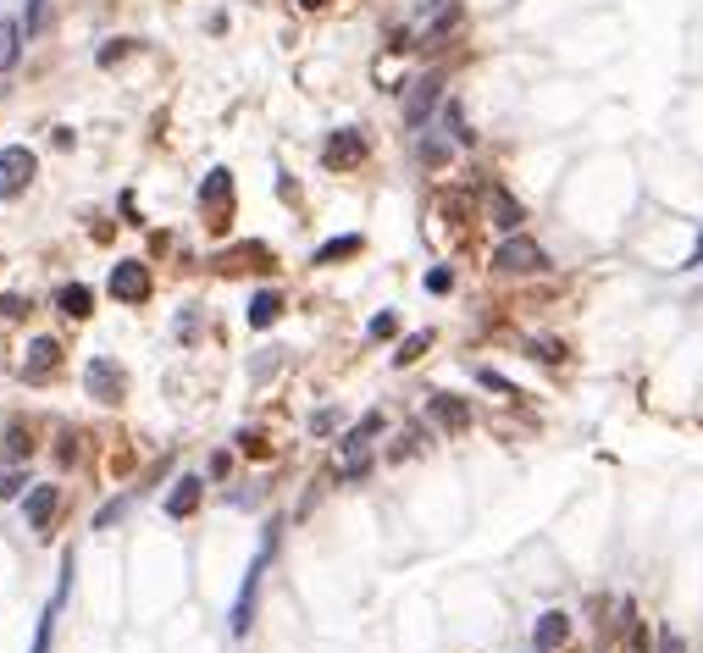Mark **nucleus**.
I'll list each match as a JSON object with an SVG mask.
<instances>
[{
	"label": "nucleus",
	"instance_id": "nucleus-17",
	"mask_svg": "<svg viewBox=\"0 0 703 653\" xmlns=\"http://www.w3.org/2000/svg\"><path fill=\"white\" fill-rule=\"evenodd\" d=\"M244 316H250V327H272V321L283 316V294H272V288H261V294L250 299V310H244Z\"/></svg>",
	"mask_w": 703,
	"mask_h": 653
},
{
	"label": "nucleus",
	"instance_id": "nucleus-20",
	"mask_svg": "<svg viewBox=\"0 0 703 653\" xmlns=\"http://www.w3.org/2000/svg\"><path fill=\"white\" fill-rule=\"evenodd\" d=\"M28 454H34V438H28V427H12V432H6V460L23 465Z\"/></svg>",
	"mask_w": 703,
	"mask_h": 653
},
{
	"label": "nucleus",
	"instance_id": "nucleus-36",
	"mask_svg": "<svg viewBox=\"0 0 703 653\" xmlns=\"http://www.w3.org/2000/svg\"><path fill=\"white\" fill-rule=\"evenodd\" d=\"M438 6H449V0H421V12H438Z\"/></svg>",
	"mask_w": 703,
	"mask_h": 653
},
{
	"label": "nucleus",
	"instance_id": "nucleus-29",
	"mask_svg": "<svg viewBox=\"0 0 703 653\" xmlns=\"http://www.w3.org/2000/svg\"><path fill=\"white\" fill-rule=\"evenodd\" d=\"M427 288H432V294H449V288H454V272H443V266H438V272H427Z\"/></svg>",
	"mask_w": 703,
	"mask_h": 653
},
{
	"label": "nucleus",
	"instance_id": "nucleus-13",
	"mask_svg": "<svg viewBox=\"0 0 703 653\" xmlns=\"http://www.w3.org/2000/svg\"><path fill=\"white\" fill-rule=\"evenodd\" d=\"M377 432H382V416H377V410H371V416L360 421V427H349V432H344V443H338V454H344V460H366V443L377 438Z\"/></svg>",
	"mask_w": 703,
	"mask_h": 653
},
{
	"label": "nucleus",
	"instance_id": "nucleus-16",
	"mask_svg": "<svg viewBox=\"0 0 703 653\" xmlns=\"http://www.w3.org/2000/svg\"><path fill=\"white\" fill-rule=\"evenodd\" d=\"M89 305H95V294H89L84 283H67V288L56 294V310H61V316H72V321H84Z\"/></svg>",
	"mask_w": 703,
	"mask_h": 653
},
{
	"label": "nucleus",
	"instance_id": "nucleus-9",
	"mask_svg": "<svg viewBox=\"0 0 703 653\" xmlns=\"http://www.w3.org/2000/svg\"><path fill=\"white\" fill-rule=\"evenodd\" d=\"M488 222L499 227V233H521V222H526L521 200H515L510 189H499V183H493V189H488Z\"/></svg>",
	"mask_w": 703,
	"mask_h": 653
},
{
	"label": "nucleus",
	"instance_id": "nucleus-4",
	"mask_svg": "<svg viewBox=\"0 0 703 653\" xmlns=\"http://www.w3.org/2000/svg\"><path fill=\"white\" fill-rule=\"evenodd\" d=\"M266 554H272V543L255 554V565H250V576H244V587H239V604H233V637H250V626H255V593H261V570H266Z\"/></svg>",
	"mask_w": 703,
	"mask_h": 653
},
{
	"label": "nucleus",
	"instance_id": "nucleus-18",
	"mask_svg": "<svg viewBox=\"0 0 703 653\" xmlns=\"http://www.w3.org/2000/svg\"><path fill=\"white\" fill-rule=\"evenodd\" d=\"M360 255V233H344V238H327L322 250H316V266H333V261H349Z\"/></svg>",
	"mask_w": 703,
	"mask_h": 653
},
{
	"label": "nucleus",
	"instance_id": "nucleus-30",
	"mask_svg": "<svg viewBox=\"0 0 703 653\" xmlns=\"http://www.w3.org/2000/svg\"><path fill=\"white\" fill-rule=\"evenodd\" d=\"M39 17H45V0H28V6H23V28H28V34L39 28Z\"/></svg>",
	"mask_w": 703,
	"mask_h": 653
},
{
	"label": "nucleus",
	"instance_id": "nucleus-10",
	"mask_svg": "<svg viewBox=\"0 0 703 653\" xmlns=\"http://www.w3.org/2000/svg\"><path fill=\"white\" fill-rule=\"evenodd\" d=\"M427 416L438 421L443 432H465V427H471V404L454 399V393H432V399H427Z\"/></svg>",
	"mask_w": 703,
	"mask_h": 653
},
{
	"label": "nucleus",
	"instance_id": "nucleus-33",
	"mask_svg": "<svg viewBox=\"0 0 703 653\" xmlns=\"http://www.w3.org/2000/svg\"><path fill=\"white\" fill-rule=\"evenodd\" d=\"M338 427V410H322V416L310 421V432H333Z\"/></svg>",
	"mask_w": 703,
	"mask_h": 653
},
{
	"label": "nucleus",
	"instance_id": "nucleus-1",
	"mask_svg": "<svg viewBox=\"0 0 703 653\" xmlns=\"http://www.w3.org/2000/svg\"><path fill=\"white\" fill-rule=\"evenodd\" d=\"M543 266H549V250L526 233H510L493 250V272H504V277H526V272H543Z\"/></svg>",
	"mask_w": 703,
	"mask_h": 653
},
{
	"label": "nucleus",
	"instance_id": "nucleus-26",
	"mask_svg": "<svg viewBox=\"0 0 703 653\" xmlns=\"http://www.w3.org/2000/svg\"><path fill=\"white\" fill-rule=\"evenodd\" d=\"M23 493V471H0V499H17Z\"/></svg>",
	"mask_w": 703,
	"mask_h": 653
},
{
	"label": "nucleus",
	"instance_id": "nucleus-6",
	"mask_svg": "<svg viewBox=\"0 0 703 653\" xmlns=\"http://www.w3.org/2000/svg\"><path fill=\"white\" fill-rule=\"evenodd\" d=\"M366 161V139H360V128H338L333 139L322 144V167L327 172H349Z\"/></svg>",
	"mask_w": 703,
	"mask_h": 653
},
{
	"label": "nucleus",
	"instance_id": "nucleus-38",
	"mask_svg": "<svg viewBox=\"0 0 703 653\" xmlns=\"http://www.w3.org/2000/svg\"><path fill=\"white\" fill-rule=\"evenodd\" d=\"M6 34H12V23H0V56H6Z\"/></svg>",
	"mask_w": 703,
	"mask_h": 653
},
{
	"label": "nucleus",
	"instance_id": "nucleus-39",
	"mask_svg": "<svg viewBox=\"0 0 703 653\" xmlns=\"http://www.w3.org/2000/svg\"><path fill=\"white\" fill-rule=\"evenodd\" d=\"M537 653H543V648H537Z\"/></svg>",
	"mask_w": 703,
	"mask_h": 653
},
{
	"label": "nucleus",
	"instance_id": "nucleus-7",
	"mask_svg": "<svg viewBox=\"0 0 703 653\" xmlns=\"http://www.w3.org/2000/svg\"><path fill=\"white\" fill-rule=\"evenodd\" d=\"M438 95H443V72H427V78H416V84H410V95H405V122H410V128H421V122L432 117Z\"/></svg>",
	"mask_w": 703,
	"mask_h": 653
},
{
	"label": "nucleus",
	"instance_id": "nucleus-2",
	"mask_svg": "<svg viewBox=\"0 0 703 653\" xmlns=\"http://www.w3.org/2000/svg\"><path fill=\"white\" fill-rule=\"evenodd\" d=\"M34 172H39V155L28 144H6L0 150V200H17L34 183Z\"/></svg>",
	"mask_w": 703,
	"mask_h": 653
},
{
	"label": "nucleus",
	"instance_id": "nucleus-22",
	"mask_svg": "<svg viewBox=\"0 0 703 653\" xmlns=\"http://www.w3.org/2000/svg\"><path fill=\"white\" fill-rule=\"evenodd\" d=\"M532 355L543 360V366H560V360H565V344H560V338H532Z\"/></svg>",
	"mask_w": 703,
	"mask_h": 653
},
{
	"label": "nucleus",
	"instance_id": "nucleus-27",
	"mask_svg": "<svg viewBox=\"0 0 703 653\" xmlns=\"http://www.w3.org/2000/svg\"><path fill=\"white\" fill-rule=\"evenodd\" d=\"M239 449H244V454H255V460H266V454H272V449H266V438H261V432H244V438H239Z\"/></svg>",
	"mask_w": 703,
	"mask_h": 653
},
{
	"label": "nucleus",
	"instance_id": "nucleus-35",
	"mask_svg": "<svg viewBox=\"0 0 703 653\" xmlns=\"http://www.w3.org/2000/svg\"><path fill=\"white\" fill-rule=\"evenodd\" d=\"M687 266H703V238H698V250L687 255Z\"/></svg>",
	"mask_w": 703,
	"mask_h": 653
},
{
	"label": "nucleus",
	"instance_id": "nucleus-34",
	"mask_svg": "<svg viewBox=\"0 0 703 653\" xmlns=\"http://www.w3.org/2000/svg\"><path fill=\"white\" fill-rule=\"evenodd\" d=\"M0 316H23V299H17V294H6V299H0Z\"/></svg>",
	"mask_w": 703,
	"mask_h": 653
},
{
	"label": "nucleus",
	"instance_id": "nucleus-25",
	"mask_svg": "<svg viewBox=\"0 0 703 653\" xmlns=\"http://www.w3.org/2000/svg\"><path fill=\"white\" fill-rule=\"evenodd\" d=\"M421 161H427V167H443V161H449V144H443V139H421Z\"/></svg>",
	"mask_w": 703,
	"mask_h": 653
},
{
	"label": "nucleus",
	"instance_id": "nucleus-19",
	"mask_svg": "<svg viewBox=\"0 0 703 653\" xmlns=\"http://www.w3.org/2000/svg\"><path fill=\"white\" fill-rule=\"evenodd\" d=\"M432 349V333H410L405 344H399V355H394V366H416L421 355Z\"/></svg>",
	"mask_w": 703,
	"mask_h": 653
},
{
	"label": "nucleus",
	"instance_id": "nucleus-8",
	"mask_svg": "<svg viewBox=\"0 0 703 653\" xmlns=\"http://www.w3.org/2000/svg\"><path fill=\"white\" fill-rule=\"evenodd\" d=\"M200 205H205V216H211V227H227V211H233V178H227V167H216L211 178H205Z\"/></svg>",
	"mask_w": 703,
	"mask_h": 653
},
{
	"label": "nucleus",
	"instance_id": "nucleus-24",
	"mask_svg": "<svg viewBox=\"0 0 703 653\" xmlns=\"http://www.w3.org/2000/svg\"><path fill=\"white\" fill-rule=\"evenodd\" d=\"M366 333H371V338H394V333H399V316H394V310H382V316H371Z\"/></svg>",
	"mask_w": 703,
	"mask_h": 653
},
{
	"label": "nucleus",
	"instance_id": "nucleus-15",
	"mask_svg": "<svg viewBox=\"0 0 703 653\" xmlns=\"http://www.w3.org/2000/svg\"><path fill=\"white\" fill-rule=\"evenodd\" d=\"M194 504H200V476H178V487L167 493V515L183 521V515H194Z\"/></svg>",
	"mask_w": 703,
	"mask_h": 653
},
{
	"label": "nucleus",
	"instance_id": "nucleus-5",
	"mask_svg": "<svg viewBox=\"0 0 703 653\" xmlns=\"http://www.w3.org/2000/svg\"><path fill=\"white\" fill-rule=\"evenodd\" d=\"M111 299H122V305H144V299H150V266H144V261H117V266H111Z\"/></svg>",
	"mask_w": 703,
	"mask_h": 653
},
{
	"label": "nucleus",
	"instance_id": "nucleus-28",
	"mask_svg": "<svg viewBox=\"0 0 703 653\" xmlns=\"http://www.w3.org/2000/svg\"><path fill=\"white\" fill-rule=\"evenodd\" d=\"M122 510H128V499H111V504H106V510H100V515H95V532H106V526H111V521H117V515H122Z\"/></svg>",
	"mask_w": 703,
	"mask_h": 653
},
{
	"label": "nucleus",
	"instance_id": "nucleus-14",
	"mask_svg": "<svg viewBox=\"0 0 703 653\" xmlns=\"http://www.w3.org/2000/svg\"><path fill=\"white\" fill-rule=\"evenodd\" d=\"M56 360H61V344H56V338H34V344H28L23 371L39 382V377H50V371H56Z\"/></svg>",
	"mask_w": 703,
	"mask_h": 653
},
{
	"label": "nucleus",
	"instance_id": "nucleus-21",
	"mask_svg": "<svg viewBox=\"0 0 703 653\" xmlns=\"http://www.w3.org/2000/svg\"><path fill=\"white\" fill-rule=\"evenodd\" d=\"M443 128L454 133V144H471V139H477V133L465 128V117H460V106H454V100H449V106H443Z\"/></svg>",
	"mask_w": 703,
	"mask_h": 653
},
{
	"label": "nucleus",
	"instance_id": "nucleus-32",
	"mask_svg": "<svg viewBox=\"0 0 703 653\" xmlns=\"http://www.w3.org/2000/svg\"><path fill=\"white\" fill-rule=\"evenodd\" d=\"M659 653H687V642H681L676 631L665 626V631H659Z\"/></svg>",
	"mask_w": 703,
	"mask_h": 653
},
{
	"label": "nucleus",
	"instance_id": "nucleus-11",
	"mask_svg": "<svg viewBox=\"0 0 703 653\" xmlns=\"http://www.w3.org/2000/svg\"><path fill=\"white\" fill-rule=\"evenodd\" d=\"M56 504H61V487H56V482H39V487H28V504H23V515H28V532H45V526H50V515H56Z\"/></svg>",
	"mask_w": 703,
	"mask_h": 653
},
{
	"label": "nucleus",
	"instance_id": "nucleus-3",
	"mask_svg": "<svg viewBox=\"0 0 703 653\" xmlns=\"http://www.w3.org/2000/svg\"><path fill=\"white\" fill-rule=\"evenodd\" d=\"M84 393H89L95 404H117L122 393H128V377H122V366H117V360L95 355V360L84 366Z\"/></svg>",
	"mask_w": 703,
	"mask_h": 653
},
{
	"label": "nucleus",
	"instance_id": "nucleus-23",
	"mask_svg": "<svg viewBox=\"0 0 703 653\" xmlns=\"http://www.w3.org/2000/svg\"><path fill=\"white\" fill-rule=\"evenodd\" d=\"M128 50H133V39H106V45L95 50V61H100V67H117V61L128 56Z\"/></svg>",
	"mask_w": 703,
	"mask_h": 653
},
{
	"label": "nucleus",
	"instance_id": "nucleus-37",
	"mask_svg": "<svg viewBox=\"0 0 703 653\" xmlns=\"http://www.w3.org/2000/svg\"><path fill=\"white\" fill-rule=\"evenodd\" d=\"M299 6H305V12H322V6H327V0H299Z\"/></svg>",
	"mask_w": 703,
	"mask_h": 653
},
{
	"label": "nucleus",
	"instance_id": "nucleus-12",
	"mask_svg": "<svg viewBox=\"0 0 703 653\" xmlns=\"http://www.w3.org/2000/svg\"><path fill=\"white\" fill-rule=\"evenodd\" d=\"M571 637V615H560V609H549V615H537V626H532V642L543 653L549 648H560V642Z\"/></svg>",
	"mask_w": 703,
	"mask_h": 653
},
{
	"label": "nucleus",
	"instance_id": "nucleus-31",
	"mask_svg": "<svg viewBox=\"0 0 703 653\" xmlns=\"http://www.w3.org/2000/svg\"><path fill=\"white\" fill-rule=\"evenodd\" d=\"M477 377H482V388H493V393H510V399H515V388L499 377V371H477Z\"/></svg>",
	"mask_w": 703,
	"mask_h": 653
}]
</instances>
